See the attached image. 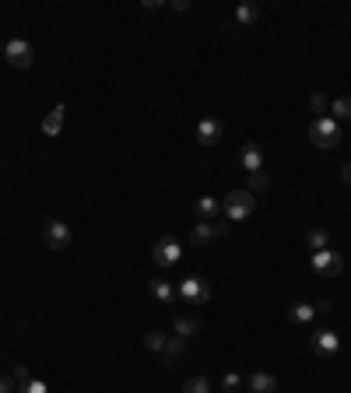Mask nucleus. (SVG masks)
<instances>
[{"mask_svg": "<svg viewBox=\"0 0 351 393\" xmlns=\"http://www.w3.org/2000/svg\"><path fill=\"white\" fill-rule=\"evenodd\" d=\"M221 211H225L228 222H246L253 211H256V193H250V190H232V193L225 197Z\"/></svg>", "mask_w": 351, "mask_h": 393, "instance_id": "nucleus-1", "label": "nucleus"}, {"mask_svg": "<svg viewBox=\"0 0 351 393\" xmlns=\"http://www.w3.org/2000/svg\"><path fill=\"white\" fill-rule=\"evenodd\" d=\"M309 141H313L316 147L330 151V147L341 141V127H337V119H330V116H316V119H313V127H309Z\"/></svg>", "mask_w": 351, "mask_h": 393, "instance_id": "nucleus-2", "label": "nucleus"}, {"mask_svg": "<svg viewBox=\"0 0 351 393\" xmlns=\"http://www.w3.org/2000/svg\"><path fill=\"white\" fill-rule=\"evenodd\" d=\"M176 295H180V302H186V309H200L204 302L211 298V285L193 274V278H186L180 288H176Z\"/></svg>", "mask_w": 351, "mask_h": 393, "instance_id": "nucleus-3", "label": "nucleus"}, {"mask_svg": "<svg viewBox=\"0 0 351 393\" xmlns=\"http://www.w3.org/2000/svg\"><path fill=\"white\" fill-rule=\"evenodd\" d=\"M313 270L319 278H337L341 270H344V253H337V250H319V253H313Z\"/></svg>", "mask_w": 351, "mask_h": 393, "instance_id": "nucleus-4", "label": "nucleus"}, {"mask_svg": "<svg viewBox=\"0 0 351 393\" xmlns=\"http://www.w3.org/2000/svg\"><path fill=\"white\" fill-rule=\"evenodd\" d=\"M4 56H8L11 67L25 71V67H32L36 49H32V43H25V39H8V43H4Z\"/></svg>", "mask_w": 351, "mask_h": 393, "instance_id": "nucleus-5", "label": "nucleus"}, {"mask_svg": "<svg viewBox=\"0 0 351 393\" xmlns=\"http://www.w3.org/2000/svg\"><path fill=\"white\" fill-rule=\"evenodd\" d=\"M152 260H155L158 267H176V263L183 260V246L176 243L172 235H165V239H158V243H155V250H152Z\"/></svg>", "mask_w": 351, "mask_h": 393, "instance_id": "nucleus-6", "label": "nucleus"}, {"mask_svg": "<svg viewBox=\"0 0 351 393\" xmlns=\"http://www.w3.org/2000/svg\"><path fill=\"white\" fill-rule=\"evenodd\" d=\"M43 239H46V246H49L53 253H64V250L71 246V228H67L64 222H46Z\"/></svg>", "mask_w": 351, "mask_h": 393, "instance_id": "nucleus-7", "label": "nucleus"}, {"mask_svg": "<svg viewBox=\"0 0 351 393\" xmlns=\"http://www.w3.org/2000/svg\"><path fill=\"white\" fill-rule=\"evenodd\" d=\"M218 235H228V225H221V222H200L190 232V243L193 246H204V243H211V239H218Z\"/></svg>", "mask_w": 351, "mask_h": 393, "instance_id": "nucleus-8", "label": "nucleus"}, {"mask_svg": "<svg viewBox=\"0 0 351 393\" xmlns=\"http://www.w3.org/2000/svg\"><path fill=\"white\" fill-rule=\"evenodd\" d=\"M172 330H176V337H197L200 334V316L193 313V309H186V313H176V320H172Z\"/></svg>", "mask_w": 351, "mask_h": 393, "instance_id": "nucleus-9", "label": "nucleus"}, {"mask_svg": "<svg viewBox=\"0 0 351 393\" xmlns=\"http://www.w3.org/2000/svg\"><path fill=\"white\" fill-rule=\"evenodd\" d=\"M221 134H225V123H221V119H215V116H204L200 123H197V141L200 144H218Z\"/></svg>", "mask_w": 351, "mask_h": 393, "instance_id": "nucleus-10", "label": "nucleus"}, {"mask_svg": "<svg viewBox=\"0 0 351 393\" xmlns=\"http://www.w3.org/2000/svg\"><path fill=\"white\" fill-rule=\"evenodd\" d=\"M309 348H313L316 355H337V348H341V337L334 334V330H316V334H313V341H309Z\"/></svg>", "mask_w": 351, "mask_h": 393, "instance_id": "nucleus-11", "label": "nucleus"}, {"mask_svg": "<svg viewBox=\"0 0 351 393\" xmlns=\"http://www.w3.org/2000/svg\"><path fill=\"white\" fill-rule=\"evenodd\" d=\"M239 162H243V169H246V172H260V169H263V151H260V144H256V141H246V144H243Z\"/></svg>", "mask_w": 351, "mask_h": 393, "instance_id": "nucleus-12", "label": "nucleus"}, {"mask_svg": "<svg viewBox=\"0 0 351 393\" xmlns=\"http://www.w3.org/2000/svg\"><path fill=\"white\" fill-rule=\"evenodd\" d=\"M246 386H250V393H278V379L271 372H253L246 379Z\"/></svg>", "mask_w": 351, "mask_h": 393, "instance_id": "nucleus-13", "label": "nucleus"}, {"mask_svg": "<svg viewBox=\"0 0 351 393\" xmlns=\"http://www.w3.org/2000/svg\"><path fill=\"white\" fill-rule=\"evenodd\" d=\"M183 351H186V341L183 337H169L165 348H162V361H165V366H176V361L183 358Z\"/></svg>", "mask_w": 351, "mask_h": 393, "instance_id": "nucleus-14", "label": "nucleus"}, {"mask_svg": "<svg viewBox=\"0 0 351 393\" xmlns=\"http://www.w3.org/2000/svg\"><path fill=\"white\" fill-rule=\"evenodd\" d=\"M64 112H67L64 106H53V109H49V116L43 119V134H46V137H56V134H60V127H64Z\"/></svg>", "mask_w": 351, "mask_h": 393, "instance_id": "nucleus-15", "label": "nucleus"}, {"mask_svg": "<svg viewBox=\"0 0 351 393\" xmlns=\"http://www.w3.org/2000/svg\"><path fill=\"white\" fill-rule=\"evenodd\" d=\"M152 295H155V302H162V306H172V302L176 298H180V295H176V288L169 285V281H152Z\"/></svg>", "mask_w": 351, "mask_h": 393, "instance_id": "nucleus-16", "label": "nucleus"}, {"mask_svg": "<svg viewBox=\"0 0 351 393\" xmlns=\"http://www.w3.org/2000/svg\"><path fill=\"white\" fill-rule=\"evenodd\" d=\"M193 207H197V215H200L204 222H215V218H218V211H221V204H218L215 197H200Z\"/></svg>", "mask_w": 351, "mask_h": 393, "instance_id": "nucleus-17", "label": "nucleus"}, {"mask_svg": "<svg viewBox=\"0 0 351 393\" xmlns=\"http://www.w3.org/2000/svg\"><path fill=\"white\" fill-rule=\"evenodd\" d=\"M306 243H309V250H313V253H319V250H327V243H330V232L316 225V228H309Z\"/></svg>", "mask_w": 351, "mask_h": 393, "instance_id": "nucleus-18", "label": "nucleus"}, {"mask_svg": "<svg viewBox=\"0 0 351 393\" xmlns=\"http://www.w3.org/2000/svg\"><path fill=\"white\" fill-rule=\"evenodd\" d=\"M313 316H316V306H309V302H295L288 309V320H295V323H309Z\"/></svg>", "mask_w": 351, "mask_h": 393, "instance_id": "nucleus-19", "label": "nucleus"}, {"mask_svg": "<svg viewBox=\"0 0 351 393\" xmlns=\"http://www.w3.org/2000/svg\"><path fill=\"white\" fill-rule=\"evenodd\" d=\"M330 119H351V95H341L330 102Z\"/></svg>", "mask_w": 351, "mask_h": 393, "instance_id": "nucleus-20", "label": "nucleus"}, {"mask_svg": "<svg viewBox=\"0 0 351 393\" xmlns=\"http://www.w3.org/2000/svg\"><path fill=\"white\" fill-rule=\"evenodd\" d=\"M271 190V176L267 172H250V193H267Z\"/></svg>", "mask_w": 351, "mask_h": 393, "instance_id": "nucleus-21", "label": "nucleus"}, {"mask_svg": "<svg viewBox=\"0 0 351 393\" xmlns=\"http://www.w3.org/2000/svg\"><path fill=\"white\" fill-rule=\"evenodd\" d=\"M256 18H260V8H256V4H239V8H236V21H239V25H253Z\"/></svg>", "mask_w": 351, "mask_h": 393, "instance_id": "nucleus-22", "label": "nucleus"}, {"mask_svg": "<svg viewBox=\"0 0 351 393\" xmlns=\"http://www.w3.org/2000/svg\"><path fill=\"white\" fill-rule=\"evenodd\" d=\"M183 393H211V383L204 379V376H193V379L183 383Z\"/></svg>", "mask_w": 351, "mask_h": 393, "instance_id": "nucleus-23", "label": "nucleus"}, {"mask_svg": "<svg viewBox=\"0 0 351 393\" xmlns=\"http://www.w3.org/2000/svg\"><path fill=\"white\" fill-rule=\"evenodd\" d=\"M165 341H169V337L162 334V330H152V334L144 337V348H148V351H162V348H165Z\"/></svg>", "mask_w": 351, "mask_h": 393, "instance_id": "nucleus-24", "label": "nucleus"}, {"mask_svg": "<svg viewBox=\"0 0 351 393\" xmlns=\"http://www.w3.org/2000/svg\"><path fill=\"white\" fill-rule=\"evenodd\" d=\"M309 109H313V112H319V116H324V112L330 109L327 95H324V92H313V95H309Z\"/></svg>", "mask_w": 351, "mask_h": 393, "instance_id": "nucleus-25", "label": "nucleus"}, {"mask_svg": "<svg viewBox=\"0 0 351 393\" xmlns=\"http://www.w3.org/2000/svg\"><path fill=\"white\" fill-rule=\"evenodd\" d=\"M18 393H49V386H46L43 379H28V383L18 386Z\"/></svg>", "mask_w": 351, "mask_h": 393, "instance_id": "nucleus-26", "label": "nucleus"}, {"mask_svg": "<svg viewBox=\"0 0 351 393\" xmlns=\"http://www.w3.org/2000/svg\"><path fill=\"white\" fill-rule=\"evenodd\" d=\"M221 386H225L228 393H232V390H239V386H243V376H239V372H225V379H221Z\"/></svg>", "mask_w": 351, "mask_h": 393, "instance_id": "nucleus-27", "label": "nucleus"}, {"mask_svg": "<svg viewBox=\"0 0 351 393\" xmlns=\"http://www.w3.org/2000/svg\"><path fill=\"white\" fill-rule=\"evenodd\" d=\"M14 383H28V379H32V376H28V369L25 366H14V376H11Z\"/></svg>", "mask_w": 351, "mask_h": 393, "instance_id": "nucleus-28", "label": "nucleus"}, {"mask_svg": "<svg viewBox=\"0 0 351 393\" xmlns=\"http://www.w3.org/2000/svg\"><path fill=\"white\" fill-rule=\"evenodd\" d=\"M0 393H18V390H14V379H11V376H0Z\"/></svg>", "mask_w": 351, "mask_h": 393, "instance_id": "nucleus-29", "label": "nucleus"}, {"mask_svg": "<svg viewBox=\"0 0 351 393\" xmlns=\"http://www.w3.org/2000/svg\"><path fill=\"white\" fill-rule=\"evenodd\" d=\"M341 179H344V183H348V187H351V162H348V165H344V169H341Z\"/></svg>", "mask_w": 351, "mask_h": 393, "instance_id": "nucleus-30", "label": "nucleus"}, {"mask_svg": "<svg viewBox=\"0 0 351 393\" xmlns=\"http://www.w3.org/2000/svg\"><path fill=\"white\" fill-rule=\"evenodd\" d=\"M0 56H4V43H0Z\"/></svg>", "mask_w": 351, "mask_h": 393, "instance_id": "nucleus-31", "label": "nucleus"}]
</instances>
